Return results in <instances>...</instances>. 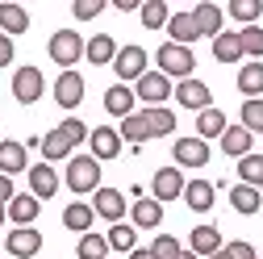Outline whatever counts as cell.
<instances>
[{
    "mask_svg": "<svg viewBox=\"0 0 263 259\" xmlns=\"http://www.w3.org/2000/svg\"><path fill=\"white\" fill-rule=\"evenodd\" d=\"M159 71L163 76H176V80H192V67H196V59H192V46H176V42H163L159 46Z\"/></svg>",
    "mask_w": 263,
    "mask_h": 259,
    "instance_id": "6da1fadb",
    "label": "cell"
},
{
    "mask_svg": "<svg viewBox=\"0 0 263 259\" xmlns=\"http://www.w3.org/2000/svg\"><path fill=\"white\" fill-rule=\"evenodd\" d=\"M67 188L71 192H96L101 188V159H92V155L67 159Z\"/></svg>",
    "mask_w": 263,
    "mask_h": 259,
    "instance_id": "7a4b0ae2",
    "label": "cell"
},
{
    "mask_svg": "<svg viewBox=\"0 0 263 259\" xmlns=\"http://www.w3.org/2000/svg\"><path fill=\"white\" fill-rule=\"evenodd\" d=\"M46 50H50V59L59 63L63 71H71V63H76V59H84L88 42L76 34V29H59V34H50V46H46Z\"/></svg>",
    "mask_w": 263,
    "mask_h": 259,
    "instance_id": "3957f363",
    "label": "cell"
},
{
    "mask_svg": "<svg viewBox=\"0 0 263 259\" xmlns=\"http://www.w3.org/2000/svg\"><path fill=\"white\" fill-rule=\"evenodd\" d=\"M172 92H176V88H172V80L163 76V71H146V76L138 80V88H134V96H138V101H142L146 109H159V105L167 101Z\"/></svg>",
    "mask_w": 263,
    "mask_h": 259,
    "instance_id": "277c9868",
    "label": "cell"
},
{
    "mask_svg": "<svg viewBox=\"0 0 263 259\" xmlns=\"http://www.w3.org/2000/svg\"><path fill=\"white\" fill-rule=\"evenodd\" d=\"M184 188H188V180H184V172H180V168H159V172H155V180H151V192H155V201H159V205H163V201L184 197Z\"/></svg>",
    "mask_w": 263,
    "mask_h": 259,
    "instance_id": "5b68a950",
    "label": "cell"
},
{
    "mask_svg": "<svg viewBox=\"0 0 263 259\" xmlns=\"http://www.w3.org/2000/svg\"><path fill=\"white\" fill-rule=\"evenodd\" d=\"M113 67H117V84L142 80V76H146V50H142V46H121L117 59H113Z\"/></svg>",
    "mask_w": 263,
    "mask_h": 259,
    "instance_id": "8992f818",
    "label": "cell"
},
{
    "mask_svg": "<svg viewBox=\"0 0 263 259\" xmlns=\"http://www.w3.org/2000/svg\"><path fill=\"white\" fill-rule=\"evenodd\" d=\"M42 88H46V80H42L38 67H17L13 71V96H17L21 105H34L38 96H42Z\"/></svg>",
    "mask_w": 263,
    "mask_h": 259,
    "instance_id": "52a82bcc",
    "label": "cell"
},
{
    "mask_svg": "<svg viewBox=\"0 0 263 259\" xmlns=\"http://www.w3.org/2000/svg\"><path fill=\"white\" fill-rule=\"evenodd\" d=\"M172 96H176V101H180L184 109H196V113H205V109H209V101H213L209 84H201V80H180Z\"/></svg>",
    "mask_w": 263,
    "mask_h": 259,
    "instance_id": "ba28073f",
    "label": "cell"
},
{
    "mask_svg": "<svg viewBox=\"0 0 263 259\" xmlns=\"http://www.w3.org/2000/svg\"><path fill=\"white\" fill-rule=\"evenodd\" d=\"M172 159H176L180 168H205L209 163V142L205 138H176Z\"/></svg>",
    "mask_w": 263,
    "mask_h": 259,
    "instance_id": "9c48e42d",
    "label": "cell"
},
{
    "mask_svg": "<svg viewBox=\"0 0 263 259\" xmlns=\"http://www.w3.org/2000/svg\"><path fill=\"white\" fill-rule=\"evenodd\" d=\"M92 209H96V217H105V221L117 226L125 217V197H121L117 188H96L92 192Z\"/></svg>",
    "mask_w": 263,
    "mask_h": 259,
    "instance_id": "30bf717a",
    "label": "cell"
},
{
    "mask_svg": "<svg viewBox=\"0 0 263 259\" xmlns=\"http://www.w3.org/2000/svg\"><path fill=\"white\" fill-rule=\"evenodd\" d=\"M42 251V234L34 230V226H17V230H9V259H29Z\"/></svg>",
    "mask_w": 263,
    "mask_h": 259,
    "instance_id": "8fae6325",
    "label": "cell"
},
{
    "mask_svg": "<svg viewBox=\"0 0 263 259\" xmlns=\"http://www.w3.org/2000/svg\"><path fill=\"white\" fill-rule=\"evenodd\" d=\"M54 101H59L63 109H76V105L84 101V76H80V71H63V76L54 80Z\"/></svg>",
    "mask_w": 263,
    "mask_h": 259,
    "instance_id": "7c38bea8",
    "label": "cell"
},
{
    "mask_svg": "<svg viewBox=\"0 0 263 259\" xmlns=\"http://www.w3.org/2000/svg\"><path fill=\"white\" fill-rule=\"evenodd\" d=\"M29 192H34L38 201H50L59 192V172L50 163H34V168H29Z\"/></svg>",
    "mask_w": 263,
    "mask_h": 259,
    "instance_id": "4fadbf2b",
    "label": "cell"
},
{
    "mask_svg": "<svg viewBox=\"0 0 263 259\" xmlns=\"http://www.w3.org/2000/svg\"><path fill=\"white\" fill-rule=\"evenodd\" d=\"M88 142H92V159H117V155H121V134H117L113 125L92 130Z\"/></svg>",
    "mask_w": 263,
    "mask_h": 259,
    "instance_id": "5bb4252c",
    "label": "cell"
},
{
    "mask_svg": "<svg viewBox=\"0 0 263 259\" xmlns=\"http://www.w3.org/2000/svg\"><path fill=\"white\" fill-rule=\"evenodd\" d=\"M134 101H138V96H134V88H125V84H113L109 92H105V113H113V117H129V113H134Z\"/></svg>",
    "mask_w": 263,
    "mask_h": 259,
    "instance_id": "9a60e30c",
    "label": "cell"
},
{
    "mask_svg": "<svg viewBox=\"0 0 263 259\" xmlns=\"http://www.w3.org/2000/svg\"><path fill=\"white\" fill-rule=\"evenodd\" d=\"M129 217H134V230L142 226V230H155V226H163V205L155 197H138L134 209H129Z\"/></svg>",
    "mask_w": 263,
    "mask_h": 259,
    "instance_id": "2e32d148",
    "label": "cell"
},
{
    "mask_svg": "<svg viewBox=\"0 0 263 259\" xmlns=\"http://www.w3.org/2000/svg\"><path fill=\"white\" fill-rule=\"evenodd\" d=\"M38 146H42V155H46V159H67V155L76 151L71 134H67V130H63V125H54L50 134H42V138H38Z\"/></svg>",
    "mask_w": 263,
    "mask_h": 259,
    "instance_id": "e0dca14e",
    "label": "cell"
},
{
    "mask_svg": "<svg viewBox=\"0 0 263 259\" xmlns=\"http://www.w3.org/2000/svg\"><path fill=\"white\" fill-rule=\"evenodd\" d=\"M38 197H34V192H17V197L9 201V221L13 226H29V221H34L38 217Z\"/></svg>",
    "mask_w": 263,
    "mask_h": 259,
    "instance_id": "ac0fdd59",
    "label": "cell"
},
{
    "mask_svg": "<svg viewBox=\"0 0 263 259\" xmlns=\"http://www.w3.org/2000/svg\"><path fill=\"white\" fill-rule=\"evenodd\" d=\"M167 34H172L176 46H192L196 38H201V29H196V17H192V13H176V17L167 21Z\"/></svg>",
    "mask_w": 263,
    "mask_h": 259,
    "instance_id": "d6986e66",
    "label": "cell"
},
{
    "mask_svg": "<svg viewBox=\"0 0 263 259\" xmlns=\"http://www.w3.org/2000/svg\"><path fill=\"white\" fill-rule=\"evenodd\" d=\"M92 221H96V209L84 205V201H76V205L63 209V226H67V230H76V234H92Z\"/></svg>",
    "mask_w": 263,
    "mask_h": 259,
    "instance_id": "ffe728a7",
    "label": "cell"
},
{
    "mask_svg": "<svg viewBox=\"0 0 263 259\" xmlns=\"http://www.w3.org/2000/svg\"><path fill=\"white\" fill-rule=\"evenodd\" d=\"M184 201H188L192 213H209V209H213V184H209V180H188Z\"/></svg>",
    "mask_w": 263,
    "mask_h": 259,
    "instance_id": "44dd1931",
    "label": "cell"
},
{
    "mask_svg": "<svg viewBox=\"0 0 263 259\" xmlns=\"http://www.w3.org/2000/svg\"><path fill=\"white\" fill-rule=\"evenodd\" d=\"M13 172H29L25 163V142H0V176H13Z\"/></svg>",
    "mask_w": 263,
    "mask_h": 259,
    "instance_id": "7402d4cb",
    "label": "cell"
},
{
    "mask_svg": "<svg viewBox=\"0 0 263 259\" xmlns=\"http://www.w3.org/2000/svg\"><path fill=\"white\" fill-rule=\"evenodd\" d=\"M251 130L247 125H226V134H221V151L226 155H234V159H242V155H251Z\"/></svg>",
    "mask_w": 263,
    "mask_h": 259,
    "instance_id": "603a6c76",
    "label": "cell"
},
{
    "mask_svg": "<svg viewBox=\"0 0 263 259\" xmlns=\"http://www.w3.org/2000/svg\"><path fill=\"white\" fill-rule=\"evenodd\" d=\"M226 243H221V230L217 226H196L192 230V251L201 255V259H209V255H217Z\"/></svg>",
    "mask_w": 263,
    "mask_h": 259,
    "instance_id": "cb8c5ba5",
    "label": "cell"
},
{
    "mask_svg": "<svg viewBox=\"0 0 263 259\" xmlns=\"http://www.w3.org/2000/svg\"><path fill=\"white\" fill-rule=\"evenodd\" d=\"M117 42L109 38V34H96V38H88V50H84V59L88 63H96V67H105V63H113L117 59Z\"/></svg>",
    "mask_w": 263,
    "mask_h": 259,
    "instance_id": "d4e9b609",
    "label": "cell"
},
{
    "mask_svg": "<svg viewBox=\"0 0 263 259\" xmlns=\"http://www.w3.org/2000/svg\"><path fill=\"white\" fill-rule=\"evenodd\" d=\"M221 134H226V113H221V109L209 105L205 113H196V138L209 142V138H221Z\"/></svg>",
    "mask_w": 263,
    "mask_h": 259,
    "instance_id": "484cf974",
    "label": "cell"
},
{
    "mask_svg": "<svg viewBox=\"0 0 263 259\" xmlns=\"http://www.w3.org/2000/svg\"><path fill=\"white\" fill-rule=\"evenodd\" d=\"M142 121H146V130H151V138H167L172 130H176V113L172 109H142Z\"/></svg>",
    "mask_w": 263,
    "mask_h": 259,
    "instance_id": "4316f807",
    "label": "cell"
},
{
    "mask_svg": "<svg viewBox=\"0 0 263 259\" xmlns=\"http://www.w3.org/2000/svg\"><path fill=\"white\" fill-rule=\"evenodd\" d=\"M192 17H196L201 38H217V34H221V9H217V5H209V0H205V5L192 9Z\"/></svg>",
    "mask_w": 263,
    "mask_h": 259,
    "instance_id": "83f0119b",
    "label": "cell"
},
{
    "mask_svg": "<svg viewBox=\"0 0 263 259\" xmlns=\"http://www.w3.org/2000/svg\"><path fill=\"white\" fill-rule=\"evenodd\" d=\"M0 29H5L9 38L13 34H25V29H29V13L21 5H9V0H5V5H0Z\"/></svg>",
    "mask_w": 263,
    "mask_h": 259,
    "instance_id": "f1b7e54d",
    "label": "cell"
},
{
    "mask_svg": "<svg viewBox=\"0 0 263 259\" xmlns=\"http://www.w3.org/2000/svg\"><path fill=\"white\" fill-rule=\"evenodd\" d=\"M213 59H217V63H238V59H242L238 34H226V29H221V34L213 38Z\"/></svg>",
    "mask_w": 263,
    "mask_h": 259,
    "instance_id": "f546056e",
    "label": "cell"
},
{
    "mask_svg": "<svg viewBox=\"0 0 263 259\" xmlns=\"http://www.w3.org/2000/svg\"><path fill=\"white\" fill-rule=\"evenodd\" d=\"M238 92H247V101H259L263 92V63H247L238 71Z\"/></svg>",
    "mask_w": 263,
    "mask_h": 259,
    "instance_id": "4dcf8cb0",
    "label": "cell"
},
{
    "mask_svg": "<svg viewBox=\"0 0 263 259\" xmlns=\"http://www.w3.org/2000/svg\"><path fill=\"white\" fill-rule=\"evenodd\" d=\"M238 184H251V188H263V155H242L238 159Z\"/></svg>",
    "mask_w": 263,
    "mask_h": 259,
    "instance_id": "1f68e13d",
    "label": "cell"
},
{
    "mask_svg": "<svg viewBox=\"0 0 263 259\" xmlns=\"http://www.w3.org/2000/svg\"><path fill=\"white\" fill-rule=\"evenodd\" d=\"M238 42H242V59H251V63L263 59V29L259 25H242L238 29Z\"/></svg>",
    "mask_w": 263,
    "mask_h": 259,
    "instance_id": "d6a6232c",
    "label": "cell"
},
{
    "mask_svg": "<svg viewBox=\"0 0 263 259\" xmlns=\"http://www.w3.org/2000/svg\"><path fill=\"white\" fill-rule=\"evenodd\" d=\"M230 205H234L238 213H259L263 197H259V188H251V184H238L234 192H230Z\"/></svg>",
    "mask_w": 263,
    "mask_h": 259,
    "instance_id": "836d02e7",
    "label": "cell"
},
{
    "mask_svg": "<svg viewBox=\"0 0 263 259\" xmlns=\"http://www.w3.org/2000/svg\"><path fill=\"white\" fill-rule=\"evenodd\" d=\"M121 142H134V146H142L146 138H151V130H146V121H142V113H129L125 121H121Z\"/></svg>",
    "mask_w": 263,
    "mask_h": 259,
    "instance_id": "e575fe53",
    "label": "cell"
},
{
    "mask_svg": "<svg viewBox=\"0 0 263 259\" xmlns=\"http://www.w3.org/2000/svg\"><path fill=\"white\" fill-rule=\"evenodd\" d=\"M76 259H109V238L105 234H80Z\"/></svg>",
    "mask_w": 263,
    "mask_h": 259,
    "instance_id": "d590c367",
    "label": "cell"
},
{
    "mask_svg": "<svg viewBox=\"0 0 263 259\" xmlns=\"http://www.w3.org/2000/svg\"><path fill=\"white\" fill-rule=\"evenodd\" d=\"M105 238H109V251H125V255H129V251H134V243H138V230H134V226H121V221H117V226H109V234H105Z\"/></svg>",
    "mask_w": 263,
    "mask_h": 259,
    "instance_id": "8d00e7d4",
    "label": "cell"
},
{
    "mask_svg": "<svg viewBox=\"0 0 263 259\" xmlns=\"http://www.w3.org/2000/svg\"><path fill=\"white\" fill-rule=\"evenodd\" d=\"M167 21H172V13H167V5H163V0L142 5V25H146V29H167Z\"/></svg>",
    "mask_w": 263,
    "mask_h": 259,
    "instance_id": "74e56055",
    "label": "cell"
},
{
    "mask_svg": "<svg viewBox=\"0 0 263 259\" xmlns=\"http://www.w3.org/2000/svg\"><path fill=\"white\" fill-rule=\"evenodd\" d=\"M259 13H263V0H234V5H230V17L242 21V25H255Z\"/></svg>",
    "mask_w": 263,
    "mask_h": 259,
    "instance_id": "f35d334b",
    "label": "cell"
},
{
    "mask_svg": "<svg viewBox=\"0 0 263 259\" xmlns=\"http://www.w3.org/2000/svg\"><path fill=\"white\" fill-rule=\"evenodd\" d=\"M242 125L251 130V134L263 130V96H259V101H242Z\"/></svg>",
    "mask_w": 263,
    "mask_h": 259,
    "instance_id": "ab89813d",
    "label": "cell"
},
{
    "mask_svg": "<svg viewBox=\"0 0 263 259\" xmlns=\"http://www.w3.org/2000/svg\"><path fill=\"white\" fill-rule=\"evenodd\" d=\"M180 251H184V247H180L172 234H159V238L151 243V255H155V259H180Z\"/></svg>",
    "mask_w": 263,
    "mask_h": 259,
    "instance_id": "60d3db41",
    "label": "cell"
},
{
    "mask_svg": "<svg viewBox=\"0 0 263 259\" xmlns=\"http://www.w3.org/2000/svg\"><path fill=\"white\" fill-rule=\"evenodd\" d=\"M105 9V0H76L71 5V13H76V21H92L96 13Z\"/></svg>",
    "mask_w": 263,
    "mask_h": 259,
    "instance_id": "b9f144b4",
    "label": "cell"
},
{
    "mask_svg": "<svg viewBox=\"0 0 263 259\" xmlns=\"http://www.w3.org/2000/svg\"><path fill=\"white\" fill-rule=\"evenodd\" d=\"M63 130H67V134H71V142H76V146H80V142L88 138V125H84L80 117H67V121H63Z\"/></svg>",
    "mask_w": 263,
    "mask_h": 259,
    "instance_id": "7bdbcfd3",
    "label": "cell"
},
{
    "mask_svg": "<svg viewBox=\"0 0 263 259\" xmlns=\"http://www.w3.org/2000/svg\"><path fill=\"white\" fill-rule=\"evenodd\" d=\"M226 255H230V259H259L251 243H226Z\"/></svg>",
    "mask_w": 263,
    "mask_h": 259,
    "instance_id": "ee69618b",
    "label": "cell"
},
{
    "mask_svg": "<svg viewBox=\"0 0 263 259\" xmlns=\"http://www.w3.org/2000/svg\"><path fill=\"white\" fill-rule=\"evenodd\" d=\"M13 197H17V188H13V180H9V176H0V205H9Z\"/></svg>",
    "mask_w": 263,
    "mask_h": 259,
    "instance_id": "f6af8a7d",
    "label": "cell"
},
{
    "mask_svg": "<svg viewBox=\"0 0 263 259\" xmlns=\"http://www.w3.org/2000/svg\"><path fill=\"white\" fill-rule=\"evenodd\" d=\"M9 59H13V38L0 34V67H9Z\"/></svg>",
    "mask_w": 263,
    "mask_h": 259,
    "instance_id": "bcb514c9",
    "label": "cell"
},
{
    "mask_svg": "<svg viewBox=\"0 0 263 259\" xmlns=\"http://www.w3.org/2000/svg\"><path fill=\"white\" fill-rule=\"evenodd\" d=\"M129 259H155V255H151V247H146V251H138V247H134V251H129Z\"/></svg>",
    "mask_w": 263,
    "mask_h": 259,
    "instance_id": "7dc6e473",
    "label": "cell"
},
{
    "mask_svg": "<svg viewBox=\"0 0 263 259\" xmlns=\"http://www.w3.org/2000/svg\"><path fill=\"white\" fill-rule=\"evenodd\" d=\"M180 259H201V255H196V251H180Z\"/></svg>",
    "mask_w": 263,
    "mask_h": 259,
    "instance_id": "c3c4849f",
    "label": "cell"
},
{
    "mask_svg": "<svg viewBox=\"0 0 263 259\" xmlns=\"http://www.w3.org/2000/svg\"><path fill=\"white\" fill-rule=\"evenodd\" d=\"M5 217H9V205H0V226H5Z\"/></svg>",
    "mask_w": 263,
    "mask_h": 259,
    "instance_id": "681fc988",
    "label": "cell"
},
{
    "mask_svg": "<svg viewBox=\"0 0 263 259\" xmlns=\"http://www.w3.org/2000/svg\"><path fill=\"white\" fill-rule=\"evenodd\" d=\"M209 259H230V255H226V247H221V251H217V255H209Z\"/></svg>",
    "mask_w": 263,
    "mask_h": 259,
    "instance_id": "f907efd6",
    "label": "cell"
},
{
    "mask_svg": "<svg viewBox=\"0 0 263 259\" xmlns=\"http://www.w3.org/2000/svg\"><path fill=\"white\" fill-rule=\"evenodd\" d=\"M0 142H5V138H0Z\"/></svg>",
    "mask_w": 263,
    "mask_h": 259,
    "instance_id": "816d5d0a",
    "label": "cell"
}]
</instances>
